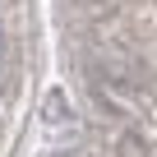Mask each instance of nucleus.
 I'll list each match as a JSON object with an SVG mask.
<instances>
[{
  "label": "nucleus",
  "mask_w": 157,
  "mask_h": 157,
  "mask_svg": "<svg viewBox=\"0 0 157 157\" xmlns=\"http://www.w3.org/2000/svg\"><path fill=\"white\" fill-rule=\"evenodd\" d=\"M0 60H5V33H0Z\"/></svg>",
  "instance_id": "obj_1"
}]
</instances>
